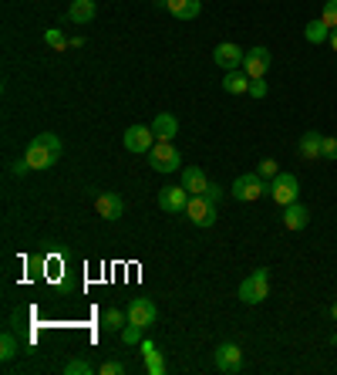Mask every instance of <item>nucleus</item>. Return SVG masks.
I'll return each instance as SVG.
<instances>
[{
    "mask_svg": "<svg viewBox=\"0 0 337 375\" xmlns=\"http://www.w3.org/2000/svg\"><path fill=\"white\" fill-rule=\"evenodd\" d=\"M189 196H192V193L185 186H162L159 189V210H162V213H185Z\"/></svg>",
    "mask_w": 337,
    "mask_h": 375,
    "instance_id": "obj_7",
    "label": "nucleus"
},
{
    "mask_svg": "<svg viewBox=\"0 0 337 375\" xmlns=\"http://www.w3.org/2000/svg\"><path fill=\"white\" fill-rule=\"evenodd\" d=\"M331 318H334V321H337V301H334V304H331Z\"/></svg>",
    "mask_w": 337,
    "mask_h": 375,
    "instance_id": "obj_38",
    "label": "nucleus"
},
{
    "mask_svg": "<svg viewBox=\"0 0 337 375\" xmlns=\"http://www.w3.org/2000/svg\"><path fill=\"white\" fill-rule=\"evenodd\" d=\"M307 223H310V210H307L304 203H290V206H283V227L287 230H304Z\"/></svg>",
    "mask_w": 337,
    "mask_h": 375,
    "instance_id": "obj_15",
    "label": "nucleus"
},
{
    "mask_svg": "<svg viewBox=\"0 0 337 375\" xmlns=\"http://www.w3.org/2000/svg\"><path fill=\"white\" fill-rule=\"evenodd\" d=\"M270 51L266 47H250L243 58V71L250 75V78H266V71H270Z\"/></svg>",
    "mask_w": 337,
    "mask_h": 375,
    "instance_id": "obj_10",
    "label": "nucleus"
},
{
    "mask_svg": "<svg viewBox=\"0 0 337 375\" xmlns=\"http://www.w3.org/2000/svg\"><path fill=\"white\" fill-rule=\"evenodd\" d=\"M68 20H75V24H92L94 20V0H71Z\"/></svg>",
    "mask_w": 337,
    "mask_h": 375,
    "instance_id": "obj_21",
    "label": "nucleus"
},
{
    "mask_svg": "<svg viewBox=\"0 0 337 375\" xmlns=\"http://www.w3.org/2000/svg\"><path fill=\"white\" fill-rule=\"evenodd\" d=\"M321 149H324V136H321V132H304V136H300L297 153H300L304 159H321Z\"/></svg>",
    "mask_w": 337,
    "mask_h": 375,
    "instance_id": "obj_20",
    "label": "nucleus"
},
{
    "mask_svg": "<svg viewBox=\"0 0 337 375\" xmlns=\"http://www.w3.org/2000/svg\"><path fill=\"white\" fill-rule=\"evenodd\" d=\"M155 318H159V308H155L149 297H135V301L128 304V321L138 325V328H152Z\"/></svg>",
    "mask_w": 337,
    "mask_h": 375,
    "instance_id": "obj_8",
    "label": "nucleus"
},
{
    "mask_svg": "<svg viewBox=\"0 0 337 375\" xmlns=\"http://www.w3.org/2000/svg\"><path fill=\"white\" fill-rule=\"evenodd\" d=\"M304 37L310 41V44H324V41H331V28L317 17V20H310V24L304 28Z\"/></svg>",
    "mask_w": 337,
    "mask_h": 375,
    "instance_id": "obj_23",
    "label": "nucleus"
},
{
    "mask_svg": "<svg viewBox=\"0 0 337 375\" xmlns=\"http://www.w3.org/2000/svg\"><path fill=\"white\" fill-rule=\"evenodd\" d=\"M263 193H270V183L263 179L260 172H243V176H236V183H233V196H236L240 203H253V200H260Z\"/></svg>",
    "mask_w": 337,
    "mask_h": 375,
    "instance_id": "obj_3",
    "label": "nucleus"
},
{
    "mask_svg": "<svg viewBox=\"0 0 337 375\" xmlns=\"http://www.w3.org/2000/svg\"><path fill=\"white\" fill-rule=\"evenodd\" d=\"M257 172H260V176H263V179H266V183H270V179H274V176H276V172H280V166H276V162H274V159H263V162H260V166H257Z\"/></svg>",
    "mask_w": 337,
    "mask_h": 375,
    "instance_id": "obj_31",
    "label": "nucleus"
},
{
    "mask_svg": "<svg viewBox=\"0 0 337 375\" xmlns=\"http://www.w3.org/2000/svg\"><path fill=\"white\" fill-rule=\"evenodd\" d=\"M125 325H128V314H125L122 308H108V311L102 314V331H122Z\"/></svg>",
    "mask_w": 337,
    "mask_h": 375,
    "instance_id": "obj_22",
    "label": "nucleus"
},
{
    "mask_svg": "<svg viewBox=\"0 0 337 375\" xmlns=\"http://www.w3.org/2000/svg\"><path fill=\"white\" fill-rule=\"evenodd\" d=\"M24 156H27V162H31L34 169H51V166L58 162V156H61V153H54L51 145L31 139V142H27V153H24Z\"/></svg>",
    "mask_w": 337,
    "mask_h": 375,
    "instance_id": "obj_12",
    "label": "nucleus"
},
{
    "mask_svg": "<svg viewBox=\"0 0 337 375\" xmlns=\"http://www.w3.org/2000/svg\"><path fill=\"white\" fill-rule=\"evenodd\" d=\"M17 352H20V345H17V338L11 335V331H4V335H0V359H4V362H11V359L17 355Z\"/></svg>",
    "mask_w": 337,
    "mask_h": 375,
    "instance_id": "obj_24",
    "label": "nucleus"
},
{
    "mask_svg": "<svg viewBox=\"0 0 337 375\" xmlns=\"http://www.w3.org/2000/svg\"><path fill=\"white\" fill-rule=\"evenodd\" d=\"M152 132H155V142H172L179 136V122L172 112H159L152 119Z\"/></svg>",
    "mask_w": 337,
    "mask_h": 375,
    "instance_id": "obj_13",
    "label": "nucleus"
},
{
    "mask_svg": "<svg viewBox=\"0 0 337 375\" xmlns=\"http://www.w3.org/2000/svg\"><path fill=\"white\" fill-rule=\"evenodd\" d=\"M44 41L54 47V51H64V47H68V37H64L58 28H47V31H44Z\"/></svg>",
    "mask_w": 337,
    "mask_h": 375,
    "instance_id": "obj_27",
    "label": "nucleus"
},
{
    "mask_svg": "<svg viewBox=\"0 0 337 375\" xmlns=\"http://www.w3.org/2000/svg\"><path fill=\"white\" fill-rule=\"evenodd\" d=\"M31 169H34V166L27 162V156H24V159H17L14 166H11V172H14V176H20V179H24V176H27Z\"/></svg>",
    "mask_w": 337,
    "mask_h": 375,
    "instance_id": "obj_33",
    "label": "nucleus"
},
{
    "mask_svg": "<svg viewBox=\"0 0 337 375\" xmlns=\"http://www.w3.org/2000/svg\"><path fill=\"white\" fill-rule=\"evenodd\" d=\"M240 301L243 304H260L263 297L270 294V270L266 267H260V270H253L246 281H240Z\"/></svg>",
    "mask_w": 337,
    "mask_h": 375,
    "instance_id": "obj_2",
    "label": "nucleus"
},
{
    "mask_svg": "<svg viewBox=\"0 0 337 375\" xmlns=\"http://www.w3.org/2000/svg\"><path fill=\"white\" fill-rule=\"evenodd\" d=\"M145 156H149V166L155 172H176L183 166V153L176 149V142H155Z\"/></svg>",
    "mask_w": 337,
    "mask_h": 375,
    "instance_id": "obj_1",
    "label": "nucleus"
},
{
    "mask_svg": "<svg viewBox=\"0 0 337 375\" xmlns=\"http://www.w3.org/2000/svg\"><path fill=\"white\" fill-rule=\"evenodd\" d=\"M185 217L192 220L196 227H213L216 223V203L209 196H189L185 203Z\"/></svg>",
    "mask_w": 337,
    "mask_h": 375,
    "instance_id": "obj_6",
    "label": "nucleus"
},
{
    "mask_svg": "<svg viewBox=\"0 0 337 375\" xmlns=\"http://www.w3.org/2000/svg\"><path fill=\"white\" fill-rule=\"evenodd\" d=\"M213 365H216V372H223V375L240 372V369H243V352H240V345H233V342L216 345Z\"/></svg>",
    "mask_w": 337,
    "mask_h": 375,
    "instance_id": "obj_5",
    "label": "nucleus"
},
{
    "mask_svg": "<svg viewBox=\"0 0 337 375\" xmlns=\"http://www.w3.org/2000/svg\"><path fill=\"white\" fill-rule=\"evenodd\" d=\"M202 196H209V200H223V186H219V183H209V189H206V193H202Z\"/></svg>",
    "mask_w": 337,
    "mask_h": 375,
    "instance_id": "obj_35",
    "label": "nucleus"
},
{
    "mask_svg": "<svg viewBox=\"0 0 337 375\" xmlns=\"http://www.w3.org/2000/svg\"><path fill=\"white\" fill-rule=\"evenodd\" d=\"M64 372H68V375H92L94 365H88L85 359H71L68 365H64Z\"/></svg>",
    "mask_w": 337,
    "mask_h": 375,
    "instance_id": "obj_28",
    "label": "nucleus"
},
{
    "mask_svg": "<svg viewBox=\"0 0 337 375\" xmlns=\"http://www.w3.org/2000/svg\"><path fill=\"white\" fill-rule=\"evenodd\" d=\"M152 145H155L152 125H132V129L125 132V149H128V153H149Z\"/></svg>",
    "mask_w": 337,
    "mask_h": 375,
    "instance_id": "obj_11",
    "label": "nucleus"
},
{
    "mask_svg": "<svg viewBox=\"0 0 337 375\" xmlns=\"http://www.w3.org/2000/svg\"><path fill=\"white\" fill-rule=\"evenodd\" d=\"M183 186L192 193V196H202L206 189H209V179H206V172L200 166H185L183 169Z\"/></svg>",
    "mask_w": 337,
    "mask_h": 375,
    "instance_id": "obj_16",
    "label": "nucleus"
},
{
    "mask_svg": "<svg viewBox=\"0 0 337 375\" xmlns=\"http://www.w3.org/2000/svg\"><path fill=\"white\" fill-rule=\"evenodd\" d=\"M142 331H145V328H138V325H132V321H128V325H125L118 335H122V342L132 348V345H142Z\"/></svg>",
    "mask_w": 337,
    "mask_h": 375,
    "instance_id": "obj_25",
    "label": "nucleus"
},
{
    "mask_svg": "<svg viewBox=\"0 0 337 375\" xmlns=\"http://www.w3.org/2000/svg\"><path fill=\"white\" fill-rule=\"evenodd\" d=\"M98 372H102V375H125V365H122V362H105Z\"/></svg>",
    "mask_w": 337,
    "mask_h": 375,
    "instance_id": "obj_34",
    "label": "nucleus"
},
{
    "mask_svg": "<svg viewBox=\"0 0 337 375\" xmlns=\"http://www.w3.org/2000/svg\"><path fill=\"white\" fill-rule=\"evenodd\" d=\"M202 11V0H168V14L179 20H196Z\"/></svg>",
    "mask_w": 337,
    "mask_h": 375,
    "instance_id": "obj_17",
    "label": "nucleus"
},
{
    "mask_svg": "<svg viewBox=\"0 0 337 375\" xmlns=\"http://www.w3.org/2000/svg\"><path fill=\"white\" fill-rule=\"evenodd\" d=\"M327 44H331V47H334V51H337V28H334V31H331V41H327Z\"/></svg>",
    "mask_w": 337,
    "mask_h": 375,
    "instance_id": "obj_36",
    "label": "nucleus"
},
{
    "mask_svg": "<svg viewBox=\"0 0 337 375\" xmlns=\"http://www.w3.org/2000/svg\"><path fill=\"white\" fill-rule=\"evenodd\" d=\"M297 193H300V183H297L293 172H276L274 179H270V196H274L280 206L297 203Z\"/></svg>",
    "mask_w": 337,
    "mask_h": 375,
    "instance_id": "obj_4",
    "label": "nucleus"
},
{
    "mask_svg": "<svg viewBox=\"0 0 337 375\" xmlns=\"http://www.w3.org/2000/svg\"><path fill=\"white\" fill-rule=\"evenodd\" d=\"M321 159H327V162H334V159H337V136H324Z\"/></svg>",
    "mask_w": 337,
    "mask_h": 375,
    "instance_id": "obj_30",
    "label": "nucleus"
},
{
    "mask_svg": "<svg viewBox=\"0 0 337 375\" xmlns=\"http://www.w3.org/2000/svg\"><path fill=\"white\" fill-rule=\"evenodd\" d=\"M34 139H37V142H44V145H51L54 153H61V139H58L54 132H44V136H34Z\"/></svg>",
    "mask_w": 337,
    "mask_h": 375,
    "instance_id": "obj_32",
    "label": "nucleus"
},
{
    "mask_svg": "<svg viewBox=\"0 0 337 375\" xmlns=\"http://www.w3.org/2000/svg\"><path fill=\"white\" fill-rule=\"evenodd\" d=\"M243 58H246V51L240 44H233V41H223V44H216V51H213V61L219 64L223 71L243 68Z\"/></svg>",
    "mask_w": 337,
    "mask_h": 375,
    "instance_id": "obj_9",
    "label": "nucleus"
},
{
    "mask_svg": "<svg viewBox=\"0 0 337 375\" xmlns=\"http://www.w3.org/2000/svg\"><path fill=\"white\" fill-rule=\"evenodd\" d=\"M155 7H162V11H168V0H152Z\"/></svg>",
    "mask_w": 337,
    "mask_h": 375,
    "instance_id": "obj_37",
    "label": "nucleus"
},
{
    "mask_svg": "<svg viewBox=\"0 0 337 375\" xmlns=\"http://www.w3.org/2000/svg\"><path fill=\"white\" fill-rule=\"evenodd\" d=\"M142 355H145V372H149V375H162V372H166V359H162V352H159L152 342H145V338H142Z\"/></svg>",
    "mask_w": 337,
    "mask_h": 375,
    "instance_id": "obj_19",
    "label": "nucleus"
},
{
    "mask_svg": "<svg viewBox=\"0 0 337 375\" xmlns=\"http://www.w3.org/2000/svg\"><path fill=\"white\" fill-rule=\"evenodd\" d=\"M321 20L334 31L337 28V0H324V11H321Z\"/></svg>",
    "mask_w": 337,
    "mask_h": 375,
    "instance_id": "obj_26",
    "label": "nucleus"
},
{
    "mask_svg": "<svg viewBox=\"0 0 337 375\" xmlns=\"http://www.w3.org/2000/svg\"><path fill=\"white\" fill-rule=\"evenodd\" d=\"M266 92H270V88H266V78H250V98H257V102H260V98H266Z\"/></svg>",
    "mask_w": 337,
    "mask_h": 375,
    "instance_id": "obj_29",
    "label": "nucleus"
},
{
    "mask_svg": "<svg viewBox=\"0 0 337 375\" xmlns=\"http://www.w3.org/2000/svg\"><path fill=\"white\" fill-rule=\"evenodd\" d=\"M94 210H98V217L118 220L125 213V200L118 196V193H102V196L94 200Z\"/></svg>",
    "mask_w": 337,
    "mask_h": 375,
    "instance_id": "obj_14",
    "label": "nucleus"
},
{
    "mask_svg": "<svg viewBox=\"0 0 337 375\" xmlns=\"http://www.w3.org/2000/svg\"><path fill=\"white\" fill-rule=\"evenodd\" d=\"M223 92L246 95V92H250V75H246L243 68H233V71H226V78H223Z\"/></svg>",
    "mask_w": 337,
    "mask_h": 375,
    "instance_id": "obj_18",
    "label": "nucleus"
}]
</instances>
